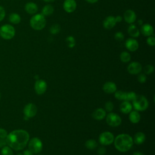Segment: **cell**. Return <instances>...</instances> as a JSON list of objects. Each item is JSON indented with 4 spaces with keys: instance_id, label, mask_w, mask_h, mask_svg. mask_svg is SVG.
<instances>
[{
    "instance_id": "1",
    "label": "cell",
    "mask_w": 155,
    "mask_h": 155,
    "mask_svg": "<svg viewBox=\"0 0 155 155\" xmlns=\"http://www.w3.org/2000/svg\"><path fill=\"white\" fill-rule=\"evenodd\" d=\"M30 136L24 130H15L8 133L5 138L7 145L15 151L24 149L28 143Z\"/></svg>"
},
{
    "instance_id": "2",
    "label": "cell",
    "mask_w": 155,
    "mask_h": 155,
    "mask_svg": "<svg viewBox=\"0 0 155 155\" xmlns=\"http://www.w3.org/2000/svg\"><path fill=\"white\" fill-rule=\"evenodd\" d=\"M114 145L117 150L120 152L129 151L133 145V137L128 134H120L114 139Z\"/></svg>"
},
{
    "instance_id": "3",
    "label": "cell",
    "mask_w": 155,
    "mask_h": 155,
    "mask_svg": "<svg viewBox=\"0 0 155 155\" xmlns=\"http://www.w3.org/2000/svg\"><path fill=\"white\" fill-rule=\"evenodd\" d=\"M30 24L31 27L35 30H41L46 24L45 16L42 13H38L33 15L30 20Z\"/></svg>"
},
{
    "instance_id": "4",
    "label": "cell",
    "mask_w": 155,
    "mask_h": 155,
    "mask_svg": "<svg viewBox=\"0 0 155 155\" xmlns=\"http://www.w3.org/2000/svg\"><path fill=\"white\" fill-rule=\"evenodd\" d=\"M132 102L133 107L137 111H145L148 107V101L143 95H136Z\"/></svg>"
},
{
    "instance_id": "5",
    "label": "cell",
    "mask_w": 155,
    "mask_h": 155,
    "mask_svg": "<svg viewBox=\"0 0 155 155\" xmlns=\"http://www.w3.org/2000/svg\"><path fill=\"white\" fill-rule=\"evenodd\" d=\"M15 35V28L10 24H4L0 27V36L4 39L10 40Z\"/></svg>"
},
{
    "instance_id": "6",
    "label": "cell",
    "mask_w": 155,
    "mask_h": 155,
    "mask_svg": "<svg viewBox=\"0 0 155 155\" xmlns=\"http://www.w3.org/2000/svg\"><path fill=\"white\" fill-rule=\"evenodd\" d=\"M42 147L43 145L41 140L37 137L31 138L28 142V150L33 154H38L40 153L42 150Z\"/></svg>"
},
{
    "instance_id": "7",
    "label": "cell",
    "mask_w": 155,
    "mask_h": 155,
    "mask_svg": "<svg viewBox=\"0 0 155 155\" xmlns=\"http://www.w3.org/2000/svg\"><path fill=\"white\" fill-rule=\"evenodd\" d=\"M105 117L107 124L112 127H118L122 123L121 117L115 113L110 112L107 115H106Z\"/></svg>"
},
{
    "instance_id": "8",
    "label": "cell",
    "mask_w": 155,
    "mask_h": 155,
    "mask_svg": "<svg viewBox=\"0 0 155 155\" xmlns=\"http://www.w3.org/2000/svg\"><path fill=\"white\" fill-rule=\"evenodd\" d=\"M114 139V135L110 131H104L102 133L99 137V141L102 145H109L111 144Z\"/></svg>"
},
{
    "instance_id": "9",
    "label": "cell",
    "mask_w": 155,
    "mask_h": 155,
    "mask_svg": "<svg viewBox=\"0 0 155 155\" xmlns=\"http://www.w3.org/2000/svg\"><path fill=\"white\" fill-rule=\"evenodd\" d=\"M37 107L35 104L33 103L27 104L24 108L23 112L24 116L28 118H31L34 117L37 113Z\"/></svg>"
},
{
    "instance_id": "10",
    "label": "cell",
    "mask_w": 155,
    "mask_h": 155,
    "mask_svg": "<svg viewBox=\"0 0 155 155\" xmlns=\"http://www.w3.org/2000/svg\"><path fill=\"white\" fill-rule=\"evenodd\" d=\"M47 88V84L43 79H37L35 83V90L38 95L43 94Z\"/></svg>"
},
{
    "instance_id": "11",
    "label": "cell",
    "mask_w": 155,
    "mask_h": 155,
    "mask_svg": "<svg viewBox=\"0 0 155 155\" xmlns=\"http://www.w3.org/2000/svg\"><path fill=\"white\" fill-rule=\"evenodd\" d=\"M142 65L138 62H132L128 65L127 67V70L128 73L133 75L138 74L139 73H140L142 71Z\"/></svg>"
},
{
    "instance_id": "12",
    "label": "cell",
    "mask_w": 155,
    "mask_h": 155,
    "mask_svg": "<svg viewBox=\"0 0 155 155\" xmlns=\"http://www.w3.org/2000/svg\"><path fill=\"white\" fill-rule=\"evenodd\" d=\"M77 7L76 2L74 0H65L63 4V8L67 13L73 12Z\"/></svg>"
},
{
    "instance_id": "13",
    "label": "cell",
    "mask_w": 155,
    "mask_h": 155,
    "mask_svg": "<svg viewBox=\"0 0 155 155\" xmlns=\"http://www.w3.org/2000/svg\"><path fill=\"white\" fill-rule=\"evenodd\" d=\"M125 47L130 51H135L139 48V43L133 38H128L125 41Z\"/></svg>"
},
{
    "instance_id": "14",
    "label": "cell",
    "mask_w": 155,
    "mask_h": 155,
    "mask_svg": "<svg viewBox=\"0 0 155 155\" xmlns=\"http://www.w3.org/2000/svg\"><path fill=\"white\" fill-rule=\"evenodd\" d=\"M124 18L128 24H132L135 22L136 19V15L135 12L132 10H127L124 14Z\"/></svg>"
},
{
    "instance_id": "15",
    "label": "cell",
    "mask_w": 155,
    "mask_h": 155,
    "mask_svg": "<svg viewBox=\"0 0 155 155\" xmlns=\"http://www.w3.org/2000/svg\"><path fill=\"white\" fill-rule=\"evenodd\" d=\"M103 90L107 94L114 93L117 90V86L115 83L113 82H107L103 85Z\"/></svg>"
},
{
    "instance_id": "16",
    "label": "cell",
    "mask_w": 155,
    "mask_h": 155,
    "mask_svg": "<svg viewBox=\"0 0 155 155\" xmlns=\"http://www.w3.org/2000/svg\"><path fill=\"white\" fill-rule=\"evenodd\" d=\"M106 115H107L106 111L102 108H99L96 109L93 111V113L92 114V117L95 120H101L105 117Z\"/></svg>"
},
{
    "instance_id": "17",
    "label": "cell",
    "mask_w": 155,
    "mask_h": 155,
    "mask_svg": "<svg viewBox=\"0 0 155 155\" xmlns=\"http://www.w3.org/2000/svg\"><path fill=\"white\" fill-rule=\"evenodd\" d=\"M116 24L115 18L113 16H108L107 17L104 22H103V25L104 27L106 29H111L113 28Z\"/></svg>"
},
{
    "instance_id": "18",
    "label": "cell",
    "mask_w": 155,
    "mask_h": 155,
    "mask_svg": "<svg viewBox=\"0 0 155 155\" xmlns=\"http://www.w3.org/2000/svg\"><path fill=\"white\" fill-rule=\"evenodd\" d=\"M140 31L143 36H150L153 34V28L149 24H145L142 25Z\"/></svg>"
},
{
    "instance_id": "19",
    "label": "cell",
    "mask_w": 155,
    "mask_h": 155,
    "mask_svg": "<svg viewBox=\"0 0 155 155\" xmlns=\"http://www.w3.org/2000/svg\"><path fill=\"white\" fill-rule=\"evenodd\" d=\"M38 10V5L36 4L34 2H29L27 3L25 5V10L28 14L33 15L37 12Z\"/></svg>"
},
{
    "instance_id": "20",
    "label": "cell",
    "mask_w": 155,
    "mask_h": 155,
    "mask_svg": "<svg viewBox=\"0 0 155 155\" xmlns=\"http://www.w3.org/2000/svg\"><path fill=\"white\" fill-rule=\"evenodd\" d=\"M132 105L128 101H123L120 105V111L124 114H128L132 111Z\"/></svg>"
},
{
    "instance_id": "21",
    "label": "cell",
    "mask_w": 155,
    "mask_h": 155,
    "mask_svg": "<svg viewBox=\"0 0 155 155\" xmlns=\"http://www.w3.org/2000/svg\"><path fill=\"white\" fill-rule=\"evenodd\" d=\"M133 140V143H135L137 145H141L145 140V135L142 132H137L135 134Z\"/></svg>"
},
{
    "instance_id": "22",
    "label": "cell",
    "mask_w": 155,
    "mask_h": 155,
    "mask_svg": "<svg viewBox=\"0 0 155 155\" xmlns=\"http://www.w3.org/2000/svg\"><path fill=\"white\" fill-rule=\"evenodd\" d=\"M129 120L133 124H137L140 120V115L136 110L131 111L129 113Z\"/></svg>"
},
{
    "instance_id": "23",
    "label": "cell",
    "mask_w": 155,
    "mask_h": 155,
    "mask_svg": "<svg viewBox=\"0 0 155 155\" xmlns=\"http://www.w3.org/2000/svg\"><path fill=\"white\" fill-rule=\"evenodd\" d=\"M128 34L133 38H137L140 35V31L134 24H130L128 28Z\"/></svg>"
},
{
    "instance_id": "24",
    "label": "cell",
    "mask_w": 155,
    "mask_h": 155,
    "mask_svg": "<svg viewBox=\"0 0 155 155\" xmlns=\"http://www.w3.org/2000/svg\"><path fill=\"white\" fill-rule=\"evenodd\" d=\"M9 21L13 24H18L21 22V16L19 14L16 13H11L8 17Z\"/></svg>"
},
{
    "instance_id": "25",
    "label": "cell",
    "mask_w": 155,
    "mask_h": 155,
    "mask_svg": "<svg viewBox=\"0 0 155 155\" xmlns=\"http://www.w3.org/2000/svg\"><path fill=\"white\" fill-rule=\"evenodd\" d=\"M54 8L51 5H45L42 9V14L45 16H50L53 14Z\"/></svg>"
},
{
    "instance_id": "26",
    "label": "cell",
    "mask_w": 155,
    "mask_h": 155,
    "mask_svg": "<svg viewBox=\"0 0 155 155\" xmlns=\"http://www.w3.org/2000/svg\"><path fill=\"white\" fill-rule=\"evenodd\" d=\"M85 147L88 150H94L97 146V142L94 139H88L85 143Z\"/></svg>"
},
{
    "instance_id": "27",
    "label": "cell",
    "mask_w": 155,
    "mask_h": 155,
    "mask_svg": "<svg viewBox=\"0 0 155 155\" xmlns=\"http://www.w3.org/2000/svg\"><path fill=\"white\" fill-rule=\"evenodd\" d=\"M120 59L122 62H128L131 60V55L127 51H123L120 54Z\"/></svg>"
},
{
    "instance_id": "28",
    "label": "cell",
    "mask_w": 155,
    "mask_h": 155,
    "mask_svg": "<svg viewBox=\"0 0 155 155\" xmlns=\"http://www.w3.org/2000/svg\"><path fill=\"white\" fill-rule=\"evenodd\" d=\"M114 93L115 98H116L117 99H118L119 101H125L127 92L120 91V90H119V91L116 90Z\"/></svg>"
},
{
    "instance_id": "29",
    "label": "cell",
    "mask_w": 155,
    "mask_h": 155,
    "mask_svg": "<svg viewBox=\"0 0 155 155\" xmlns=\"http://www.w3.org/2000/svg\"><path fill=\"white\" fill-rule=\"evenodd\" d=\"M1 155H13L12 149L8 145H5L1 148Z\"/></svg>"
},
{
    "instance_id": "30",
    "label": "cell",
    "mask_w": 155,
    "mask_h": 155,
    "mask_svg": "<svg viewBox=\"0 0 155 155\" xmlns=\"http://www.w3.org/2000/svg\"><path fill=\"white\" fill-rule=\"evenodd\" d=\"M65 41H66L67 46L69 48H73L75 46L76 41H75V39L73 36H69L67 37Z\"/></svg>"
},
{
    "instance_id": "31",
    "label": "cell",
    "mask_w": 155,
    "mask_h": 155,
    "mask_svg": "<svg viewBox=\"0 0 155 155\" xmlns=\"http://www.w3.org/2000/svg\"><path fill=\"white\" fill-rule=\"evenodd\" d=\"M60 30H61V27L58 24H55L52 25L51 26V27L50 28V31L53 35L58 34V33H59Z\"/></svg>"
},
{
    "instance_id": "32",
    "label": "cell",
    "mask_w": 155,
    "mask_h": 155,
    "mask_svg": "<svg viewBox=\"0 0 155 155\" xmlns=\"http://www.w3.org/2000/svg\"><path fill=\"white\" fill-rule=\"evenodd\" d=\"M154 66L152 65H150V64L147 65L143 68V71H144V73L145 74H151L154 71Z\"/></svg>"
},
{
    "instance_id": "33",
    "label": "cell",
    "mask_w": 155,
    "mask_h": 155,
    "mask_svg": "<svg viewBox=\"0 0 155 155\" xmlns=\"http://www.w3.org/2000/svg\"><path fill=\"white\" fill-rule=\"evenodd\" d=\"M136 96V94L133 91L127 92L125 101H128V102L132 101L135 98Z\"/></svg>"
},
{
    "instance_id": "34",
    "label": "cell",
    "mask_w": 155,
    "mask_h": 155,
    "mask_svg": "<svg viewBox=\"0 0 155 155\" xmlns=\"http://www.w3.org/2000/svg\"><path fill=\"white\" fill-rule=\"evenodd\" d=\"M114 108V105L112 102L108 101L105 104V110L107 112H111Z\"/></svg>"
},
{
    "instance_id": "35",
    "label": "cell",
    "mask_w": 155,
    "mask_h": 155,
    "mask_svg": "<svg viewBox=\"0 0 155 155\" xmlns=\"http://www.w3.org/2000/svg\"><path fill=\"white\" fill-rule=\"evenodd\" d=\"M137 81L140 83H145L147 81V76L144 73H139L137 76Z\"/></svg>"
},
{
    "instance_id": "36",
    "label": "cell",
    "mask_w": 155,
    "mask_h": 155,
    "mask_svg": "<svg viewBox=\"0 0 155 155\" xmlns=\"http://www.w3.org/2000/svg\"><path fill=\"white\" fill-rule=\"evenodd\" d=\"M114 39L117 41H122L124 40V34L120 32V31H118V32H116L115 34H114Z\"/></svg>"
},
{
    "instance_id": "37",
    "label": "cell",
    "mask_w": 155,
    "mask_h": 155,
    "mask_svg": "<svg viewBox=\"0 0 155 155\" xmlns=\"http://www.w3.org/2000/svg\"><path fill=\"white\" fill-rule=\"evenodd\" d=\"M147 42L148 45L150 46H154L155 45V38L154 36H148V38L147 39Z\"/></svg>"
},
{
    "instance_id": "38",
    "label": "cell",
    "mask_w": 155,
    "mask_h": 155,
    "mask_svg": "<svg viewBox=\"0 0 155 155\" xmlns=\"http://www.w3.org/2000/svg\"><path fill=\"white\" fill-rule=\"evenodd\" d=\"M7 134H8V133L5 130H4V128H0V138L5 139Z\"/></svg>"
},
{
    "instance_id": "39",
    "label": "cell",
    "mask_w": 155,
    "mask_h": 155,
    "mask_svg": "<svg viewBox=\"0 0 155 155\" xmlns=\"http://www.w3.org/2000/svg\"><path fill=\"white\" fill-rule=\"evenodd\" d=\"M5 16V11L2 6L0 5V22L2 21Z\"/></svg>"
},
{
    "instance_id": "40",
    "label": "cell",
    "mask_w": 155,
    "mask_h": 155,
    "mask_svg": "<svg viewBox=\"0 0 155 155\" xmlns=\"http://www.w3.org/2000/svg\"><path fill=\"white\" fill-rule=\"evenodd\" d=\"M106 153V148L104 147H100L97 149V154L99 155H104Z\"/></svg>"
},
{
    "instance_id": "41",
    "label": "cell",
    "mask_w": 155,
    "mask_h": 155,
    "mask_svg": "<svg viewBox=\"0 0 155 155\" xmlns=\"http://www.w3.org/2000/svg\"><path fill=\"white\" fill-rule=\"evenodd\" d=\"M7 145L5 139H1L0 138V148H2L3 147Z\"/></svg>"
},
{
    "instance_id": "42",
    "label": "cell",
    "mask_w": 155,
    "mask_h": 155,
    "mask_svg": "<svg viewBox=\"0 0 155 155\" xmlns=\"http://www.w3.org/2000/svg\"><path fill=\"white\" fill-rule=\"evenodd\" d=\"M23 155H33V153L29 150H26L23 152Z\"/></svg>"
},
{
    "instance_id": "43",
    "label": "cell",
    "mask_w": 155,
    "mask_h": 155,
    "mask_svg": "<svg viewBox=\"0 0 155 155\" xmlns=\"http://www.w3.org/2000/svg\"><path fill=\"white\" fill-rule=\"evenodd\" d=\"M114 18H115V20H116V22H120L122 20V18L120 15H117V16H116V17H114Z\"/></svg>"
},
{
    "instance_id": "44",
    "label": "cell",
    "mask_w": 155,
    "mask_h": 155,
    "mask_svg": "<svg viewBox=\"0 0 155 155\" xmlns=\"http://www.w3.org/2000/svg\"><path fill=\"white\" fill-rule=\"evenodd\" d=\"M133 155H144L142 152L140 151H135L133 153Z\"/></svg>"
},
{
    "instance_id": "45",
    "label": "cell",
    "mask_w": 155,
    "mask_h": 155,
    "mask_svg": "<svg viewBox=\"0 0 155 155\" xmlns=\"http://www.w3.org/2000/svg\"><path fill=\"white\" fill-rule=\"evenodd\" d=\"M87 2H88V3H90V4H94V3H96L98 1V0H85Z\"/></svg>"
},
{
    "instance_id": "46",
    "label": "cell",
    "mask_w": 155,
    "mask_h": 155,
    "mask_svg": "<svg viewBox=\"0 0 155 155\" xmlns=\"http://www.w3.org/2000/svg\"><path fill=\"white\" fill-rule=\"evenodd\" d=\"M137 24L139 25H143V21L142 19H139L137 21Z\"/></svg>"
},
{
    "instance_id": "47",
    "label": "cell",
    "mask_w": 155,
    "mask_h": 155,
    "mask_svg": "<svg viewBox=\"0 0 155 155\" xmlns=\"http://www.w3.org/2000/svg\"><path fill=\"white\" fill-rule=\"evenodd\" d=\"M43 1L47 2H53L54 0H43Z\"/></svg>"
},
{
    "instance_id": "48",
    "label": "cell",
    "mask_w": 155,
    "mask_h": 155,
    "mask_svg": "<svg viewBox=\"0 0 155 155\" xmlns=\"http://www.w3.org/2000/svg\"><path fill=\"white\" fill-rule=\"evenodd\" d=\"M17 155H23V154H22V153H18Z\"/></svg>"
},
{
    "instance_id": "49",
    "label": "cell",
    "mask_w": 155,
    "mask_h": 155,
    "mask_svg": "<svg viewBox=\"0 0 155 155\" xmlns=\"http://www.w3.org/2000/svg\"><path fill=\"white\" fill-rule=\"evenodd\" d=\"M1 93H0V99H1Z\"/></svg>"
},
{
    "instance_id": "50",
    "label": "cell",
    "mask_w": 155,
    "mask_h": 155,
    "mask_svg": "<svg viewBox=\"0 0 155 155\" xmlns=\"http://www.w3.org/2000/svg\"><path fill=\"white\" fill-rule=\"evenodd\" d=\"M39 155H42V154H39Z\"/></svg>"
}]
</instances>
